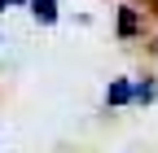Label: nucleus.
Returning <instances> with one entry per match:
<instances>
[{"label":"nucleus","mask_w":158,"mask_h":153,"mask_svg":"<svg viewBox=\"0 0 158 153\" xmlns=\"http://www.w3.org/2000/svg\"><path fill=\"white\" fill-rule=\"evenodd\" d=\"M106 105H136V83H132V79H110Z\"/></svg>","instance_id":"nucleus-1"},{"label":"nucleus","mask_w":158,"mask_h":153,"mask_svg":"<svg viewBox=\"0 0 158 153\" xmlns=\"http://www.w3.org/2000/svg\"><path fill=\"white\" fill-rule=\"evenodd\" d=\"M136 31H141V13L123 5V9H118V40H132Z\"/></svg>","instance_id":"nucleus-2"},{"label":"nucleus","mask_w":158,"mask_h":153,"mask_svg":"<svg viewBox=\"0 0 158 153\" xmlns=\"http://www.w3.org/2000/svg\"><path fill=\"white\" fill-rule=\"evenodd\" d=\"M31 18L40 26H53L57 22V0H31Z\"/></svg>","instance_id":"nucleus-3"},{"label":"nucleus","mask_w":158,"mask_h":153,"mask_svg":"<svg viewBox=\"0 0 158 153\" xmlns=\"http://www.w3.org/2000/svg\"><path fill=\"white\" fill-rule=\"evenodd\" d=\"M158 101V83L154 79H136V105H154Z\"/></svg>","instance_id":"nucleus-4"},{"label":"nucleus","mask_w":158,"mask_h":153,"mask_svg":"<svg viewBox=\"0 0 158 153\" xmlns=\"http://www.w3.org/2000/svg\"><path fill=\"white\" fill-rule=\"evenodd\" d=\"M5 5H31V0H0V13H5Z\"/></svg>","instance_id":"nucleus-5"}]
</instances>
